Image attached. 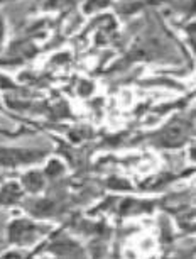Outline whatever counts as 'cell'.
<instances>
[{
    "mask_svg": "<svg viewBox=\"0 0 196 259\" xmlns=\"http://www.w3.org/2000/svg\"><path fill=\"white\" fill-rule=\"evenodd\" d=\"M184 139H186L184 127L183 125H176L174 127V124L171 125L169 129L164 133V136H163V143L164 144H169V146H174V144L183 143Z\"/></svg>",
    "mask_w": 196,
    "mask_h": 259,
    "instance_id": "obj_1",
    "label": "cell"
}]
</instances>
